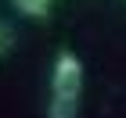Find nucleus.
<instances>
[{
  "label": "nucleus",
  "mask_w": 126,
  "mask_h": 118,
  "mask_svg": "<svg viewBox=\"0 0 126 118\" xmlns=\"http://www.w3.org/2000/svg\"><path fill=\"white\" fill-rule=\"evenodd\" d=\"M79 93H83V61L72 50H61L50 68V97L79 100Z\"/></svg>",
  "instance_id": "nucleus-1"
},
{
  "label": "nucleus",
  "mask_w": 126,
  "mask_h": 118,
  "mask_svg": "<svg viewBox=\"0 0 126 118\" xmlns=\"http://www.w3.org/2000/svg\"><path fill=\"white\" fill-rule=\"evenodd\" d=\"M76 115H79V100L50 97V104H47V118H76Z\"/></svg>",
  "instance_id": "nucleus-2"
},
{
  "label": "nucleus",
  "mask_w": 126,
  "mask_h": 118,
  "mask_svg": "<svg viewBox=\"0 0 126 118\" xmlns=\"http://www.w3.org/2000/svg\"><path fill=\"white\" fill-rule=\"evenodd\" d=\"M11 4H15V11L25 14V18H43L54 0H11Z\"/></svg>",
  "instance_id": "nucleus-3"
},
{
  "label": "nucleus",
  "mask_w": 126,
  "mask_h": 118,
  "mask_svg": "<svg viewBox=\"0 0 126 118\" xmlns=\"http://www.w3.org/2000/svg\"><path fill=\"white\" fill-rule=\"evenodd\" d=\"M7 39H11V36H7V25L0 21V54H4V47H7Z\"/></svg>",
  "instance_id": "nucleus-4"
}]
</instances>
